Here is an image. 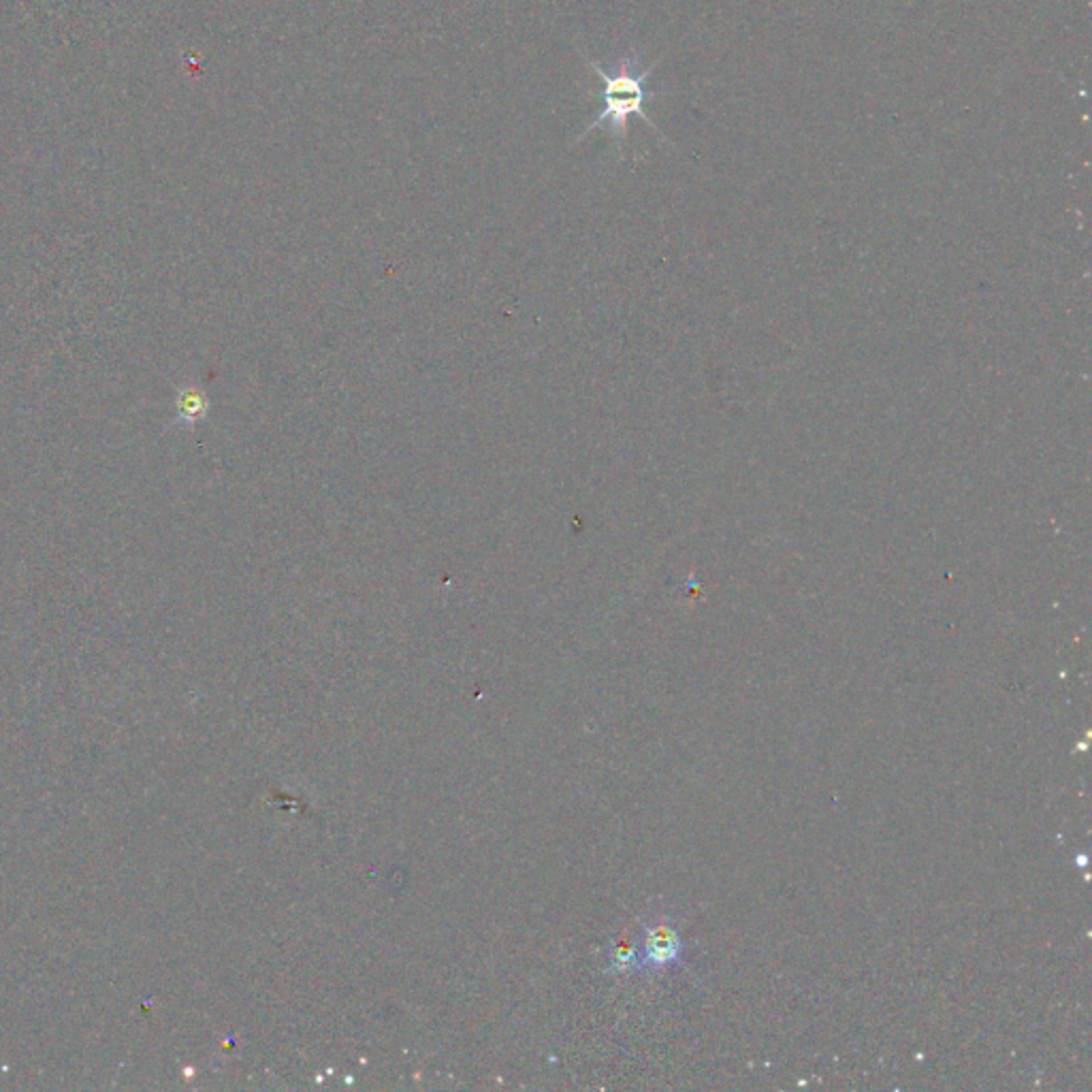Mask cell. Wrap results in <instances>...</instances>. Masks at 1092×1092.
I'll use <instances>...</instances> for the list:
<instances>
[{
  "mask_svg": "<svg viewBox=\"0 0 1092 1092\" xmlns=\"http://www.w3.org/2000/svg\"><path fill=\"white\" fill-rule=\"evenodd\" d=\"M587 62L592 64L596 75L602 79V88H600L602 110L596 116L594 123L587 127V131L583 133L579 142L587 139V135L594 133L596 129L609 125L613 139L619 146H623V139H626L628 135V123L632 116H638L645 125H649L651 129H657L645 112L647 98L653 96V92L647 88V81L653 75L655 64L645 68V71H636V60L623 58L617 62L613 71H606V68L596 60H587Z\"/></svg>",
  "mask_w": 1092,
  "mask_h": 1092,
  "instance_id": "cell-1",
  "label": "cell"
},
{
  "mask_svg": "<svg viewBox=\"0 0 1092 1092\" xmlns=\"http://www.w3.org/2000/svg\"><path fill=\"white\" fill-rule=\"evenodd\" d=\"M611 968L617 973H628V970L638 968V949L630 941H619L611 949Z\"/></svg>",
  "mask_w": 1092,
  "mask_h": 1092,
  "instance_id": "cell-3",
  "label": "cell"
},
{
  "mask_svg": "<svg viewBox=\"0 0 1092 1092\" xmlns=\"http://www.w3.org/2000/svg\"><path fill=\"white\" fill-rule=\"evenodd\" d=\"M683 951L685 945L679 928L668 917H657V920L645 926L643 947L638 951V968H672L681 964Z\"/></svg>",
  "mask_w": 1092,
  "mask_h": 1092,
  "instance_id": "cell-2",
  "label": "cell"
},
{
  "mask_svg": "<svg viewBox=\"0 0 1092 1092\" xmlns=\"http://www.w3.org/2000/svg\"><path fill=\"white\" fill-rule=\"evenodd\" d=\"M178 404H180L182 416H184V419H188V421H197L199 416L207 410L205 395L199 393V391H195V389L186 391V393L180 397V402H178Z\"/></svg>",
  "mask_w": 1092,
  "mask_h": 1092,
  "instance_id": "cell-4",
  "label": "cell"
}]
</instances>
